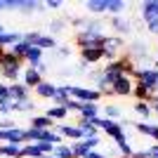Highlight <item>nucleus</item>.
Returning <instances> with one entry per match:
<instances>
[{"mask_svg": "<svg viewBox=\"0 0 158 158\" xmlns=\"http://www.w3.org/2000/svg\"><path fill=\"white\" fill-rule=\"evenodd\" d=\"M102 52H104V61L111 64V61H118L120 57H125V40L118 38V35H104L102 40Z\"/></svg>", "mask_w": 158, "mask_h": 158, "instance_id": "nucleus-1", "label": "nucleus"}, {"mask_svg": "<svg viewBox=\"0 0 158 158\" xmlns=\"http://www.w3.org/2000/svg\"><path fill=\"white\" fill-rule=\"evenodd\" d=\"M19 73H21V59H17L14 54H10L5 50L2 57H0V76L5 80H10V83H14L19 78Z\"/></svg>", "mask_w": 158, "mask_h": 158, "instance_id": "nucleus-2", "label": "nucleus"}, {"mask_svg": "<svg viewBox=\"0 0 158 158\" xmlns=\"http://www.w3.org/2000/svg\"><path fill=\"white\" fill-rule=\"evenodd\" d=\"M71 99H78L80 104H97L102 94L97 87H80V85H71Z\"/></svg>", "mask_w": 158, "mask_h": 158, "instance_id": "nucleus-3", "label": "nucleus"}, {"mask_svg": "<svg viewBox=\"0 0 158 158\" xmlns=\"http://www.w3.org/2000/svg\"><path fill=\"white\" fill-rule=\"evenodd\" d=\"M135 85H137V80L132 78V76H125V73H120L118 78L113 80V94L116 97H132V92H135Z\"/></svg>", "mask_w": 158, "mask_h": 158, "instance_id": "nucleus-4", "label": "nucleus"}, {"mask_svg": "<svg viewBox=\"0 0 158 158\" xmlns=\"http://www.w3.org/2000/svg\"><path fill=\"white\" fill-rule=\"evenodd\" d=\"M102 40H104V33H94V31H87V28L76 33V43H78L80 50H85V47H99Z\"/></svg>", "mask_w": 158, "mask_h": 158, "instance_id": "nucleus-5", "label": "nucleus"}, {"mask_svg": "<svg viewBox=\"0 0 158 158\" xmlns=\"http://www.w3.org/2000/svg\"><path fill=\"white\" fill-rule=\"evenodd\" d=\"M57 135H61L66 139H73V142L83 139V132H80V127L76 123H57Z\"/></svg>", "mask_w": 158, "mask_h": 158, "instance_id": "nucleus-6", "label": "nucleus"}, {"mask_svg": "<svg viewBox=\"0 0 158 158\" xmlns=\"http://www.w3.org/2000/svg\"><path fill=\"white\" fill-rule=\"evenodd\" d=\"M139 14H142L144 24L156 19L158 17V0H142V2H139Z\"/></svg>", "mask_w": 158, "mask_h": 158, "instance_id": "nucleus-7", "label": "nucleus"}, {"mask_svg": "<svg viewBox=\"0 0 158 158\" xmlns=\"http://www.w3.org/2000/svg\"><path fill=\"white\" fill-rule=\"evenodd\" d=\"M80 61H85L87 66L104 61V52H102V47H85V50H80Z\"/></svg>", "mask_w": 158, "mask_h": 158, "instance_id": "nucleus-8", "label": "nucleus"}, {"mask_svg": "<svg viewBox=\"0 0 158 158\" xmlns=\"http://www.w3.org/2000/svg\"><path fill=\"white\" fill-rule=\"evenodd\" d=\"M7 94L12 102H24L28 99V87L24 83H12V85H7Z\"/></svg>", "mask_w": 158, "mask_h": 158, "instance_id": "nucleus-9", "label": "nucleus"}, {"mask_svg": "<svg viewBox=\"0 0 158 158\" xmlns=\"http://www.w3.org/2000/svg\"><path fill=\"white\" fill-rule=\"evenodd\" d=\"M40 83H43V76H40L38 71H35V69H31V66H28L26 71H24V85L28 87V90H35V87L40 85Z\"/></svg>", "mask_w": 158, "mask_h": 158, "instance_id": "nucleus-10", "label": "nucleus"}, {"mask_svg": "<svg viewBox=\"0 0 158 158\" xmlns=\"http://www.w3.org/2000/svg\"><path fill=\"white\" fill-rule=\"evenodd\" d=\"M135 130L139 135H146V137H151L153 142H158V125L156 123H135Z\"/></svg>", "mask_w": 158, "mask_h": 158, "instance_id": "nucleus-11", "label": "nucleus"}, {"mask_svg": "<svg viewBox=\"0 0 158 158\" xmlns=\"http://www.w3.org/2000/svg\"><path fill=\"white\" fill-rule=\"evenodd\" d=\"M35 92H38V97H43V99H54V97H57V85L43 80V83L35 87Z\"/></svg>", "mask_w": 158, "mask_h": 158, "instance_id": "nucleus-12", "label": "nucleus"}, {"mask_svg": "<svg viewBox=\"0 0 158 158\" xmlns=\"http://www.w3.org/2000/svg\"><path fill=\"white\" fill-rule=\"evenodd\" d=\"M111 28L116 31L118 38H123V33H130V21L123 17H111Z\"/></svg>", "mask_w": 158, "mask_h": 158, "instance_id": "nucleus-13", "label": "nucleus"}, {"mask_svg": "<svg viewBox=\"0 0 158 158\" xmlns=\"http://www.w3.org/2000/svg\"><path fill=\"white\" fill-rule=\"evenodd\" d=\"M52 120L47 118V116H33L31 118V130H40V132H45V130H52Z\"/></svg>", "mask_w": 158, "mask_h": 158, "instance_id": "nucleus-14", "label": "nucleus"}, {"mask_svg": "<svg viewBox=\"0 0 158 158\" xmlns=\"http://www.w3.org/2000/svg\"><path fill=\"white\" fill-rule=\"evenodd\" d=\"M97 116H99V104H83L80 106V113H78L80 120H92Z\"/></svg>", "mask_w": 158, "mask_h": 158, "instance_id": "nucleus-15", "label": "nucleus"}, {"mask_svg": "<svg viewBox=\"0 0 158 158\" xmlns=\"http://www.w3.org/2000/svg\"><path fill=\"white\" fill-rule=\"evenodd\" d=\"M45 116H47V118H50V120H52L54 125H57V120H66V116H69V111H66L64 106H50Z\"/></svg>", "mask_w": 158, "mask_h": 158, "instance_id": "nucleus-16", "label": "nucleus"}, {"mask_svg": "<svg viewBox=\"0 0 158 158\" xmlns=\"http://www.w3.org/2000/svg\"><path fill=\"white\" fill-rule=\"evenodd\" d=\"M76 125L80 127V132H83V139H87V137H99V130L90 123V120H80L78 118V123Z\"/></svg>", "mask_w": 158, "mask_h": 158, "instance_id": "nucleus-17", "label": "nucleus"}, {"mask_svg": "<svg viewBox=\"0 0 158 158\" xmlns=\"http://www.w3.org/2000/svg\"><path fill=\"white\" fill-rule=\"evenodd\" d=\"M127 7L125 0H106V12L113 14V17H120V12Z\"/></svg>", "mask_w": 158, "mask_h": 158, "instance_id": "nucleus-18", "label": "nucleus"}, {"mask_svg": "<svg viewBox=\"0 0 158 158\" xmlns=\"http://www.w3.org/2000/svg\"><path fill=\"white\" fill-rule=\"evenodd\" d=\"M28 43H24V40H19V43H17V45H12V47H7V52L10 54H14V57H17V59H21L24 61V57H26V52H28Z\"/></svg>", "mask_w": 158, "mask_h": 158, "instance_id": "nucleus-19", "label": "nucleus"}, {"mask_svg": "<svg viewBox=\"0 0 158 158\" xmlns=\"http://www.w3.org/2000/svg\"><path fill=\"white\" fill-rule=\"evenodd\" d=\"M24 61H28L31 66H38L40 61H43V50H38V47H28V52H26V57H24Z\"/></svg>", "mask_w": 158, "mask_h": 158, "instance_id": "nucleus-20", "label": "nucleus"}, {"mask_svg": "<svg viewBox=\"0 0 158 158\" xmlns=\"http://www.w3.org/2000/svg\"><path fill=\"white\" fill-rule=\"evenodd\" d=\"M19 158H45V156H43V151H40L35 144H24L21 146V156Z\"/></svg>", "mask_w": 158, "mask_h": 158, "instance_id": "nucleus-21", "label": "nucleus"}, {"mask_svg": "<svg viewBox=\"0 0 158 158\" xmlns=\"http://www.w3.org/2000/svg\"><path fill=\"white\" fill-rule=\"evenodd\" d=\"M85 10L92 14H102L106 12V0H85Z\"/></svg>", "mask_w": 158, "mask_h": 158, "instance_id": "nucleus-22", "label": "nucleus"}, {"mask_svg": "<svg viewBox=\"0 0 158 158\" xmlns=\"http://www.w3.org/2000/svg\"><path fill=\"white\" fill-rule=\"evenodd\" d=\"M99 111L104 113V118H109V120H118L123 113H120V109L116 104H104V109H99Z\"/></svg>", "mask_w": 158, "mask_h": 158, "instance_id": "nucleus-23", "label": "nucleus"}, {"mask_svg": "<svg viewBox=\"0 0 158 158\" xmlns=\"http://www.w3.org/2000/svg\"><path fill=\"white\" fill-rule=\"evenodd\" d=\"M21 146L19 144H2V158H19Z\"/></svg>", "mask_w": 158, "mask_h": 158, "instance_id": "nucleus-24", "label": "nucleus"}, {"mask_svg": "<svg viewBox=\"0 0 158 158\" xmlns=\"http://www.w3.org/2000/svg\"><path fill=\"white\" fill-rule=\"evenodd\" d=\"M69 146H71V151H73V158H85L87 151H90V149H87L83 142H71Z\"/></svg>", "mask_w": 158, "mask_h": 158, "instance_id": "nucleus-25", "label": "nucleus"}, {"mask_svg": "<svg viewBox=\"0 0 158 158\" xmlns=\"http://www.w3.org/2000/svg\"><path fill=\"white\" fill-rule=\"evenodd\" d=\"M52 156L54 158H73V151H71V146H69V144H59V146H54Z\"/></svg>", "mask_w": 158, "mask_h": 158, "instance_id": "nucleus-26", "label": "nucleus"}, {"mask_svg": "<svg viewBox=\"0 0 158 158\" xmlns=\"http://www.w3.org/2000/svg\"><path fill=\"white\" fill-rule=\"evenodd\" d=\"M135 111L146 120L149 116H151V104H149V102H135Z\"/></svg>", "mask_w": 158, "mask_h": 158, "instance_id": "nucleus-27", "label": "nucleus"}, {"mask_svg": "<svg viewBox=\"0 0 158 158\" xmlns=\"http://www.w3.org/2000/svg\"><path fill=\"white\" fill-rule=\"evenodd\" d=\"M35 109V104H33L31 99H24V102H17L14 104V111H24V113H28V111H33Z\"/></svg>", "mask_w": 158, "mask_h": 158, "instance_id": "nucleus-28", "label": "nucleus"}, {"mask_svg": "<svg viewBox=\"0 0 158 158\" xmlns=\"http://www.w3.org/2000/svg\"><path fill=\"white\" fill-rule=\"evenodd\" d=\"M80 142H83L90 151H97V146L102 144V139H99V137H87V139H80Z\"/></svg>", "mask_w": 158, "mask_h": 158, "instance_id": "nucleus-29", "label": "nucleus"}, {"mask_svg": "<svg viewBox=\"0 0 158 158\" xmlns=\"http://www.w3.org/2000/svg\"><path fill=\"white\" fill-rule=\"evenodd\" d=\"M66 24H69V19H54L52 24H50V31H52V33H59V31H64Z\"/></svg>", "mask_w": 158, "mask_h": 158, "instance_id": "nucleus-30", "label": "nucleus"}, {"mask_svg": "<svg viewBox=\"0 0 158 158\" xmlns=\"http://www.w3.org/2000/svg\"><path fill=\"white\" fill-rule=\"evenodd\" d=\"M14 104H17V102H12L10 97L2 99V102H0V113H10V111H14Z\"/></svg>", "mask_w": 158, "mask_h": 158, "instance_id": "nucleus-31", "label": "nucleus"}, {"mask_svg": "<svg viewBox=\"0 0 158 158\" xmlns=\"http://www.w3.org/2000/svg\"><path fill=\"white\" fill-rule=\"evenodd\" d=\"M14 127H17V123H14V120H10V118L0 120V130H2V132H7V130H14Z\"/></svg>", "mask_w": 158, "mask_h": 158, "instance_id": "nucleus-32", "label": "nucleus"}, {"mask_svg": "<svg viewBox=\"0 0 158 158\" xmlns=\"http://www.w3.org/2000/svg\"><path fill=\"white\" fill-rule=\"evenodd\" d=\"M146 28H149V33L158 35V17H156V19H151V21H149V24H146Z\"/></svg>", "mask_w": 158, "mask_h": 158, "instance_id": "nucleus-33", "label": "nucleus"}, {"mask_svg": "<svg viewBox=\"0 0 158 158\" xmlns=\"http://www.w3.org/2000/svg\"><path fill=\"white\" fill-rule=\"evenodd\" d=\"M45 7H47V10H59V7H61V0H47Z\"/></svg>", "mask_w": 158, "mask_h": 158, "instance_id": "nucleus-34", "label": "nucleus"}, {"mask_svg": "<svg viewBox=\"0 0 158 158\" xmlns=\"http://www.w3.org/2000/svg\"><path fill=\"white\" fill-rule=\"evenodd\" d=\"M7 97H10V94H7V85H5V83H0V102L7 99Z\"/></svg>", "mask_w": 158, "mask_h": 158, "instance_id": "nucleus-35", "label": "nucleus"}, {"mask_svg": "<svg viewBox=\"0 0 158 158\" xmlns=\"http://www.w3.org/2000/svg\"><path fill=\"white\" fill-rule=\"evenodd\" d=\"M57 54H59L61 59H66V57L71 54V50H69V47H59V50H57Z\"/></svg>", "mask_w": 158, "mask_h": 158, "instance_id": "nucleus-36", "label": "nucleus"}, {"mask_svg": "<svg viewBox=\"0 0 158 158\" xmlns=\"http://www.w3.org/2000/svg\"><path fill=\"white\" fill-rule=\"evenodd\" d=\"M85 158H106V156H104L102 151H87V156H85Z\"/></svg>", "mask_w": 158, "mask_h": 158, "instance_id": "nucleus-37", "label": "nucleus"}, {"mask_svg": "<svg viewBox=\"0 0 158 158\" xmlns=\"http://www.w3.org/2000/svg\"><path fill=\"white\" fill-rule=\"evenodd\" d=\"M149 153H151V158H158V144H153L151 149H149Z\"/></svg>", "mask_w": 158, "mask_h": 158, "instance_id": "nucleus-38", "label": "nucleus"}, {"mask_svg": "<svg viewBox=\"0 0 158 158\" xmlns=\"http://www.w3.org/2000/svg\"><path fill=\"white\" fill-rule=\"evenodd\" d=\"M0 12H5V0H0Z\"/></svg>", "mask_w": 158, "mask_h": 158, "instance_id": "nucleus-39", "label": "nucleus"}, {"mask_svg": "<svg viewBox=\"0 0 158 158\" xmlns=\"http://www.w3.org/2000/svg\"><path fill=\"white\" fill-rule=\"evenodd\" d=\"M151 111H156V113H158V104H153V106H151Z\"/></svg>", "mask_w": 158, "mask_h": 158, "instance_id": "nucleus-40", "label": "nucleus"}, {"mask_svg": "<svg viewBox=\"0 0 158 158\" xmlns=\"http://www.w3.org/2000/svg\"><path fill=\"white\" fill-rule=\"evenodd\" d=\"M0 158H2V144H0Z\"/></svg>", "mask_w": 158, "mask_h": 158, "instance_id": "nucleus-41", "label": "nucleus"}, {"mask_svg": "<svg viewBox=\"0 0 158 158\" xmlns=\"http://www.w3.org/2000/svg\"><path fill=\"white\" fill-rule=\"evenodd\" d=\"M153 64H158V52H156V61H153Z\"/></svg>", "mask_w": 158, "mask_h": 158, "instance_id": "nucleus-42", "label": "nucleus"}, {"mask_svg": "<svg viewBox=\"0 0 158 158\" xmlns=\"http://www.w3.org/2000/svg\"><path fill=\"white\" fill-rule=\"evenodd\" d=\"M2 52H5V50H2V47H0V57H2Z\"/></svg>", "mask_w": 158, "mask_h": 158, "instance_id": "nucleus-43", "label": "nucleus"}]
</instances>
